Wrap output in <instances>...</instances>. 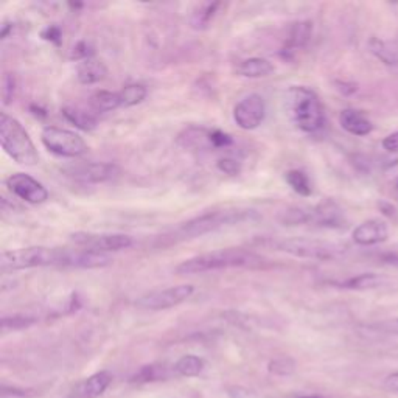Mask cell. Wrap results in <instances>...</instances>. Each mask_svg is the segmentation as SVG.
I'll list each match as a JSON object with an SVG mask.
<instances>
[{"instance_id":"25","label":"cell","mask_w":398,"mask_h":398,"mask_svg":"<svg viewBox=\"0 0 398 398\" xmlns=\"http://www.w3.org/2000/svg\"><path fill=\"white\" fill-rule=\"evenodd\" d=\"M383 283H384V279L381 275L367 273V274L350 277V279H347V280L336 282L335 285L341 288H347V289H372V288L381 286Z\"/></svg>"},{"instance_id":"15","label":"cell","mask_w":398,"mask_h":398,"mask_svg":"<svg viewBox=\"0 0 398 398\" xmlns=\"http://www.w3.org/2000/svg\"><path fill=\"white\" fill-rule=\"evenodd\" d=\"M344 213L342 210L336 206L333 201H324L317 206L311 207V222L310 224H316L319 227H328V229H339L344 226Z\"/></svg>"},{"instance_id":"18","label":"cell","mask_w":398,"mask_h":398,"mask_svg":"<svg viewBox=\"0 0 398 398\" xmlns=\"http://www.w3.org/2000/svg\"><path fill=\"white\" fill-rule=\"evenodd\" d=\"M106 76H107V67L95 58H90L86 59V61L80 63L76 69L78 81L84 84V86H92V84L103 81Z\"/></svg>"},{"instance_id":"28","label":"cell","mask_w":398,"mask_h":398,"mask_svg":"<svg viewBox=\"0 0 398 398\" xmlns=\"http://www.w3.org/2000/svg\"><path fill=\"white\" fill-rule=\"evenodd\" d=\"M120 100H122V106L132 107L140 105L142 101L147 98L148 90L143 84H128L122 90H120Z\"/></svg>"},{"instance_id":"3","label":"cell","mask_w":398,"mask_h":398,"mask_svg":"<svg viewBox=\"0 0 398 398\" xmlns=\"http://www.w3.org/2000/svg\"><path fill=\"white\" fill-rule=\"evenodd\" d=\"M286 114L294 126L306 134H313L324 128V106L315 90L305 86H293L285 95Z\"/></svg>"},{"instance_id":"4","label":"cell","mask_w":398,"mask_h":398,"mask_svg":"<svg viewBox=\"0 0 398 398\" xmlns=\"http://www.w3.org/2000/svg\"><path fill=\"white\" fill-rule=\"evenodd\" d=\"M67 249L65 247H47V246H28L21 249L3 251L0 255V269L2 273L13 271L56 266L64 268Z\"/></svg>"},{"instance_id":"26","label":"cell","mask_w":398,"mask_h":398,"mask_svg":"<svg viewBox=\"0 0 398 398\" xmlns=\"http://www.w3.org/2000/svg\"><path fill=\"white\" fill-rule=\"evenodd\" d=\"M283 226H304L311 222V207H289L279 215Z\"/></svg>"},{"instance_id":"37","label":"cell","mask_w":398,"mask_h":398,"mask_svg":"<svg viewBox=\"0 0 398 398\" xmlns=\"http://www.w3.org/2000/svg\"><path fill=\"white\" fill-rule=\"evenodd\" d=\"M233 143V138L222 132L220 129H210V145H212L213 149H221V148H229Z\"/></svg>"},{"instance_id":"38","label":"cell","mask_w":398,"mask_h":398,"mask_svg":"<svg viewBox=\"0 0 398 398\" xmlns=\"http://www.w3.org/2000/svg\"><path fill=\"white\" fill-rule=\"evenodd\" d=\"M41 36L45 41H50V42H55V44H59V41H61V30H59L56 25H50V27H47L45 30H42Z\"/></svg>"},{"instance_id":"1","label":"cell","mask_w":398,"mask_h":398,"mask_svg":"<svg viewBox=\"0 0 398 398\" xmlns=\"http://www.w3.org/2000/svg\"><path fill=\"white\" fill-rule=\"evenodd\" d=\"M258 218V212L252 209H224L213 210V212H206L199 216H195L189 221L182 222L178 227H174L171 232L162 237L167 244L179 243V241L193 240L210 232H216L220 229L232 227L243 224L246 221H254Z\"/></svg>"},{"instance_id":"9","label":"cell","mask_w":398,"mask_h":398,"mask_svg":"<svg viewBox=\"0 0 398 398\" xmlns=\"http://www.w3.org/2000/svg\"><path fill=\"white\" fill-rule=\"evenodd\" d=\"M70 240L81 249H89L95 252H118L125 251L134 244L129 235L125 233H90V232H75L70 235Z\"/></svg>"},{"instance_id":"43","label":"cell","mask_w":398,"mask_h":398,"mask_svg":"<svg viewBox=\"0 0 398 398\" xmlns=\"http://www.w3.org/2000/svg\"><path fill=\"white\" fill-rule=\"evenodd\" d=\"M302 398H321V397H302Z\"/></svg>"},{"instance_id":"2","label":"cell","mask_w":398,"mask_h":398,"mask_svg":"<svg viewBox=\"0 0 398 398\" xmlns=\"http://www.w3.org/2000/svg\"><path fill=\"white\" fill-rule=\"evenodd\" d=\"M264 258L255 252L240 249V247H229V249L212 251L207 254H201L191 258H187L176 266V274L179 275H196L215 273V271L233 269V268H262Z\"/></svg>"},{"instance_id":"21","label":"cell","mask_w":398,"mask_h":398,"mask_svg":"<svg viewBox=\"0 0 398 398\" xmlns=\"http://www.w3.org/2000/svg\"><path fill=\"white\" fill-rule=\"evenodd\" d=\"M90 109L96 114L112 112L122 107V100H120L118 92H111V90H96L89 98Z\"/></svg>"},{"instance_id":"33","label":"cell","mask_w":398,"mask_h":398,"mask_svg":"<svg viewBox=\"0 0 398 398\" xmlns=\"http://www.w3.org/2000/svg\"><path fill=\"white\" fill-rule=\"evenodd\" d=\"M160 377H164V369L156 366H145L142 367L138 373H136L134 377L131 378V381H137V383H145V381H156Z\"/></svg>"},{"instance_id":"40","label":"cell","mask_w":398,"mask_h":398,"mask_svg":"<svg viewBox=\"0 0 398 398\" xmlns=\"http://www.w3.org/2000/svg\"><path fill=\"white\" fill-rule=\"evenodd\" d=\"M375 327L383 331V333L388 335H398V317L397 319H390V321H384L381 324L375 325Z\"/></svg>"},{"instance_id":"29","label":"cell","mask_w":398,"mask_h":398,"mask_svg":"<svg viewBox=\"0 0 398 398\" xmlns=\"http://www.w3.org/2000/svg\"><path fill=\"white\" fill-rule=\"evenodd\" d=\"M174 369L182 377H196L204 369V361L195 355H185L178 361Z\"/></svg>"},{"instance_id":"30","label":"cell","mask_w":398,"mask_h":398,"mask_svg":"<svg viewBox=\"0 0 398 398\" xmlns=\"http://www.w3.org/2000/svg\"><path fill=\"white\" fill-rule=\"evenodd\" d=\"M369 47H370V52L379 59V61H383L388 65H398V55L394 50H390V48L386 45V42L373 38L369 42Z\"/></svg>"},{"instance_id":"16","label":"cell","mask_w":398,"mask_h":398,"mask_svg":"<svg viewBox=\"0 0 398 398\" xmlns=\"http://www.w3.org/2000/svg\"><path fill=\"white\" fill-rule=\"evenodd\" d=\"M311 33H313V23L310 21L294 22L291 28H289L285 48H283L285 56L293 55V53H295L308 44L311 39Z\"/></svg>"},{"instance_id":"13","label":"cell","mask_w":398,"mask_h":398,"mask_svg":"<svg viewBox=\"0 0 398 398\" xmlns=\"http://www.w3.org/2000/svg\"><path fill=\"white\" fill-rule=\"evenodd\" d=\"M112 263H114L112 257H109L107 254H101V252L89 249H67L64 268L100 269L111 266Z\"/></svg>"},{"instance_id":"10","label":"cell","mask_w":398,"mask_h":398,"mask_svg":"<svg viewBox=\"0 0 398 398\" xmlns=\"http://www.w3.org/2000/svg\"><path fill=\"white\" fill-rule=\"evenodd\" d=\"M266 103L258 94H249L241 98L233 107V120L240 129L254 131L264 122Z\"/></svg>"},{"instance_id":"19","label":"cell","mask_w":398,"mask_h":398,"mask_svg":"<svg viewBox=\"0 0 398 398\" xmlns=\"http://www.w3.org/2000/svg\"><path fill=\"white\" fill-rule=\"evenodd\" d=\"M274 72V64L264 58H247L237 65V75L243 78H264Z\"/></svg>"},{"instance_id":"5","label":"cell","mask_w":398,"mask_h":398,"mask_svg":"<svg viewBox=\"0 0 398 398\" xmlns=\"http://www.w3.org/2000/svg\"><path fill=\"white\" fill-rule=\"evenodd\" d=\"M0 143L3 151L17 164L25 167L39 164V153L32 137L19 120L8 116L7 112L0 114Z\"/></svg>"},{"instance_id":"34","label":"cell","mask_w":398,"mask_h":398,"mask_svg":"<svg viewBox=\"0 0 398 398\" xmlns=\"http://www.w3.org/2000/svg\"><path fill=\"white\" fill-rule=\"evenodd\" d=\"M294 367L295 364L291 358H277L269 363V372L275 373V375L286 377L294 372Z\"/></svg>"},{"instance_id":"6","label":"cell","mask_w":398,"mask_h":398,"mask_svg":"<svg viewBox=\"0 0 398 398\" xmlns=\"http://www.w3.org/2000/svg\"><path fill=\"white\" fill-rule=\"evenodd\" d=\"M271 249L285 252L297 258H308V260H335L346 254L347 247L333 241L313 240V238H275L266 241Z\"/></svg>"},{"instance_id":"35","label":"cell","mask_w":398,"mask_h":398,"mask_svg":"<svg viewBox=\"0 0 398 398\" xmlns=\"http://www.w3.org/2000/svg\"><path fill=\"white\" fill-rule=\"evenodd\" d=\"M16 92V78L11 74H5L2 80V103L7 106L14 98Z\"/></svg>"},{"instance_id":"20","label":"cell","mask_w":398,"mask_h":398,"mask_svg":"<svg viewBox=\"0 0 398 398\" xmlns=\"http://www.w3.org/2000/svg\"><path fill=\"white\" fill-rule=\"evenodd\" d=\"M178 143L180 147L189 149H207L212 148L210 145V129L198 128V126H190L184 129L178 137Z\"/></svg>"},{"instance_id":"23","label":"cell","mask_w":398,"mask_h":398,"mask_svg":"<svg viewBox=\"0 0 398 398\" xmlns=\"http://www.w3.org/2000/svg\"><path fill=\"white\" fill-rule=\"evenodd\" d=\"M112 377L109 372H98L87 378L86 381L81 384L80 395L83 398H96L100 397L107 389V386L111 384Z\"/></svg>"},{"instance_id":"8","label":"cell","mask_w":398,"mask_h":398,"mask_svg":"<svg viewBox=\"0 0 398 398\" xmlns=\"http://www.w3.org/2000/svg\"><path fill=\"white\" fill-rule=\"evenodd\" d=\"M193 293H195V286L189 285V283H182V285L178 286H170L143 294L136 300V305L142 310L162 311L185 302L187 299L191 297Z\"/></svg>"},{"instance_id":"36","label":"cell","mask_w":398,"mask_h":398,"mask_svg":"<svg viewBox=\"0 0 398 398\" xmlns=\"http://www.w3.org/2000/svg\"><path fill=\"white\" fill-rule=\"evenodd\" d=\"M216 167L218 170L224 174H229V176H237V174L241 173L243 167H241V162L233 159V158H221L216 162Z\"/></svg>"},{"instance_id":"41","label":"cell","mask_w":398,"mask_h":398,"mask_svg":"<svg viewBox=\"0 0 398 398\" xmlns=\"http://www.w3.org/2000/svg\"><path fill=\"white\" fill-rule=\"evenodd\" d=\"M383 147L388 151H398V131L392 132L383 140Z\"/></svg>"},{"instance_id":"39","label":"cell","mask_w":398,"mask_h":398,"mask_svg":"<svg viewBox=\"0 0 398 398\" xmlns=\"http://www.w3.org/2000/svg\"><path fill=\"white\" fill-rule=\"evenodd\" d=\"M229 397L231 398H260L255 394V392L240 388V386H233V388L229 389Z\"/></svg>"},{"instance_id":"7","label":"cell","mask_w":398,"mask_h":398,"mask_svg":"<svg viewBox=\"0 0 398 398\" xmlns=\"http://www.w3.org/2000/svg\"><path fill=\"white\" fill-rule=\"evenodd\" d=\"M41 142L48 151L59 156V158L75 159L89 151L87 143L84 138L74 131L58 128V126H47L41 134Z\"/></svg>"},{"instance_id":"24","label":"cell","mask_w":398,"mask_h":398,"mask_svg":"<svg viewBox=\"0 0 398 398\" xmlns=\"http://www.w3.org/2000/svg\"><path fill=\"white\" fill-rule=\"evenodd\" d=\"M218 2H206V3H201L198 5V7L193 10L191 17H190V25L191 28L195 30H206L210 22L216 14V11L220 8Z\"/></svg>"},{"instance_id":"17","label":"cell","mask_w":398,"mask_h":398,"mask_svg":"<svg viewBox=\"0 0 398 398\" xmlns=\"http://www.w3.org/2000/svg\"><path fill=\"white\" fill-rule=\"evenodd\" d=\"M339 123L342 129H346L348 134L353 136H367L373 129V125L363 112L357 109H344L339 116Z\"/></svg>"},{"instance_id":"42","label":"cell","mask_w":398,"mask_h":398,"mask_svg":"<svg viewBox=\"0 0 398 398\" xmlns=\"http://www.w3.org/2000/svg\"><path fill=\"white\" fill-rule=\"evenodd\" d=\"M384 386L388 390L398 394V372L390 373V375L384 379Z\"/></svg>"},{"instance_id":"14","label":"cell","mask_w":398,"mask_h":398,"mask_svg":"<svg viewBox=\"0 0 398 398\" xmlns=\"http://www.w3.org/2000/svg\"><path fill=\"white\" fill-rule=\"evenodd\" d=\"M389 231L386 222L379 220H369L355 227L352 238L359 246H373L388 240Z\"/></svg>"},{"instance_id":"12","label":"cell","mask_w":398,"mask_h":398,"mask_svg":"<svg viewBox=\"0 0 398 398\" xmlns=\"http://www.w3.org/2000/svg\"><path fill=\"white\" fill-rule=\"evenodd\" d=\"M7 187L14 196L30 204H42L48 199V190L45 187L25 173L11 174L7 179Z\"/></svg>"},{"instance_id":"27","label":"cell","mask_w":398,"mask_h":398,"mask_svg":"<svg viewBox=\"0 0 398 398\" xmlns=\"http://www.w3.org/2000/svg\"><path fill=\"white\" fill-rule=\"evenodd\" d=\"M285 179L288 185L300 196H310L313 193V187L310 182V178L302 170H289L285 174Z\"/></svg>"},{"instance_id":"31","label":"cell","mask_w":398,"mask_h":398,"mask_svg":"<svg viewBox=\"0 0 398 398\" xmlns=\"http://www.w3.org/2000/svg\"><path fill=\"white\" fill-rule=\"evenodd\" d=\"M36 324V317L33 316H23V315H14V316H5L2 319V330L3 331H10V330H22V328H28L32 325Z\"/></svg>"},{"instance_id":"32","label":"cell","mask_w":398,"mask_h":398,"mask_svg":"<svg viewBox=\"0 0 398 398\" xmlns=\"http://www.w3.org/2000/svg\"><path fill=\"white\" fill-rule=\"evenodd\" d=\"M69 58L72 61H86V59L94 58V47L87 41H78L70 50Z\"/></svg>"},{"instance_id":"22","label":"cell","mask_w":398,"mask_h":398,"mask_svg":"<svg viewBox=\"0 0 398 398\" xmlns=\"http://www.w3.org/2000/svg\"><path fill=\"white\" fill-rule=\"evenodd\" d=\"M63 116L65 117L67 122H70L74 126H76L78 129L81 131H94L98 125V120H96L94 112H87L80 107L74 106H65L63 107Z\"/></svg>"},{"instance_id":"11","label":"cell","mask_w":398,"mask_h":398,"mask_svg":"<svg viewBox=\"0 0 398 398\" xmlns=\"http://www.w3.org/2000/svg\"><path fill=\"white\" fill-rule=\"evenodd\" d=\"M65 176L83 184H101L117 176L118 167L107 162H83L64 168Z\"/></svg>"}]
</instances>
